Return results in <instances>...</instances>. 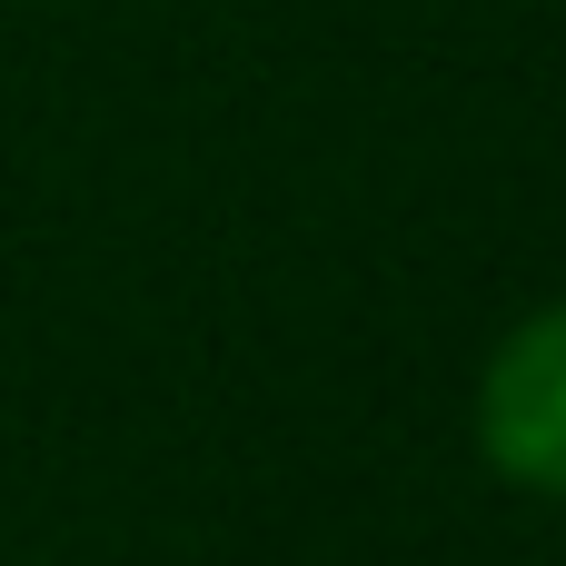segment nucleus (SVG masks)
I'll use <instances>...</instances> for the list:
<instances>
[{
    "label": "nucleus",
    "instance_id": "f257e3e1",
    "mask_svg": "<svg viewBox=\"0 0 566 566\" xmlns=\"http://www.w3.org/2000/svg\"><path fill=\"white\" fill-rule=\"evenodd\" d=\"M478 458L527 497H566V298L537 308L527 328H507V348L488 358Z\"/></svg>",
    "mask_w": 566,
    "mask_h": 566
}]
</instances>
